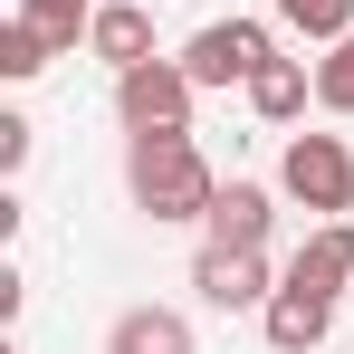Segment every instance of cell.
<instances>
[{"label": "cell", "mask_w": 354, "mask_h": 354, "mask_svg": "<svg viewBox=\"0 0 354 354\" xmlns=\"http://www.w3.org/2000/svg\"><path fill=\"white\" fill-rule=\"evenodd\" d=\"M124 192H134L144 221H201L211 192H221V173L201 163L192 134H134L124 144Z\"/></svg>", "instance_id": "6da1fadb"}, {"label": "cell", "mask_w": 354, "mask_h": 354, "mask_svg": "<svg viewBox=\"0 0 354 354\" xmlns=\"http://www.w3.org/2000/svg\"><path fill=\"white\" fill-rule=\"evenodd\" d=\"M192 67L182 58H144V67H124L115 77V115L124 134H192Z\"/></svg>", "instance_id": "7a4b0ae2"}, {"label": "cell", "mask_w": 354, "mask_h": 354, "mask_svg": "<svg viewBox=\"0 0 354 354\" xmlns=\"http://www.w3.org/2000/svg\"><path fill=\"white\" fill-rule=\"evenodd\" d=\"M278 192L306 201V211H326V221H345L354 211V153H345V134H297L288 153H278Z\"/></svg>", "instance_id": "3957f363"}, {"label": "cell", "mask_w": 354, "mask_h": 354, "mask_svg": "<svg viewBox=\"0 0 354 354\" xmlns=\"http://www.w3.org/2000/svg\"><path fill=\"white\" fill-rule=\"evenodd\" d=\"M268 58H278L268 19H211V29H192V48H182L192 86H249Z\"/></svg>", "instance_id": "277c9868"}, {"label": "cell", "mask_w": 354, "mask_h": 354, "mask_svg": "<svg viewBox=\"0 0 354 354\" xmlns=\"http://www.w3.org/2000/svg\"><path fill=\"white\" fill-rule=\"evenodd\" d=\"M335 306H345V297L316 288V278H278V297L259 306V335H268L278 354H316V345H326V326H335Z\"/></svg>", "instance_id": "5b68a950"}, {"label": "cell", "mask_w": 354, "mask_h": 354, "mask_svg": "<svg viewBox=\"0 0 354 354\" xmlns=\"http://www.w3.org/2000/svg\"><path fill=\"white\" fill-rule=\"evenodd\" d=\"M192 288L211 297L221 316H239V306H268V297H278V278H268V249H211V239H201Z\"/></svg>", "instance_id": "8992f818"}, {"label": "cell", "mask_w": 354, "mask_h": 354, "mask_svg": "<svg viewBox=\"0 0 354 354\" xmlns=\"http://www.w3.org/2000/svg\"><path fill=\"white\" fill-rule=\"evenodd\" d=\"M268 230H278V201L259 182H221L211 211H201V239L211 249H268Z\"/></svg>", "instance_id": "52a82bcc"}, {"label": "cell", "mask_w": 354, "mask_h": 354, "mask_svg": "<svg viewBox=\"0 0 354 354\" xmlns=\"http://www.w3.org/2000/svg\"><path fill=\"white\" fill-rule=\"evenodd\" d=\"M86 48L115 67H144L153 58V0H96V19H86Z\"/></svg>", "instance_id": "ba28073f"}, {"label": "cell", "mask_w": 354, "mask_h": 354, "mask_svg": "<svg viewBox=\"0 0 354 354\" xmlns=\"http://www.w3.org/2000/svg\"><path fill=\"white\" fill-rule=\"evenodd\" d=\"M106 354H201V345H192V316L173 306H124L106 326Z\"/></svg>", "instance_id": "9c48e42d"}, {"label": "cell", "mask_w": 354, "mask_h": 354, "mask_svg": "<svg viewBox=\"0 0 354 354\" xmlns=\"http://www.w3.org/2000/svg\"><path fill=\"white\" fill-rule=\"evenodd\" d=\"M288 278H316V288H335V297L354 288V211H345V221H316V230H306V249L288 259Z\"/></svg>", "instance_id": "30bf717a"}, {"label": "cell", "mask_w": 354, "mask_h": 354, "mask_svg": "<svg viewBox=\"0 0 354 354\" xmlns=\"http://www.w3.org/2000/svg\"><path fill=\"white\" fill-rule=\"evenodd\" d=\"M306 96H316L306 58H268L259 77H249V115H259V124H297V115H306Z\"/></svg>", "instance_id": "8fae6325"}, {"label": "cell", "mask_w": 354, "mask_h": 354, "mask_svg": "<svg viewBox=\"0 0 354 354\" xmlns=\"http://www.w3.org/2000/svg\"><path fill=\"white\" fill-rule=\"evenodd\" d=\"M19 19H29V29H39V39H48V48H77V39H86V19H96V0H19Z\"/></svg>", "instance_id": "7c38bea8"}, {"label": "cell", "mask_w": 354, "mask_h": 354, "mask_svg": "<svg viewBox=\"0 0 354 354\" xmlns=\"http://www.w3.org/2000/svg\"><path fill=\"white\" fill-rule=\"evenodd\" d=\"M268 10L288 19L297 39H326V48H335V39L354 29V0H268Z\"/></svg>", "instance_id": "4fadbf2b"}, {"label": "cell", "mask_w": 354, "mask_h": 354, "mask_svg": "<svg viewBox=\"0 0 354 354\" xmlns=\"http://www.w3.org/2000/svg\"><path fill=\"white\" fill-rule=\"evenodd\" d=\"M48 58H58V48H48L29 19H10V29H0V77H10V86H29V77H39Z\"/></svg>", "instance_id": "5bb4252c"}, {"label": "cell", "mask_w": 354, "mask_h": 354, "mask_svg": "<svg viewBox=\"0 0 354 354\" xmlns=\"http://www.w3.org/2000/svg\"><path fill=\"white\" fill-rule=\"evenodd\" d=\"M316 106H326V115H354V29L326 48V67H316Z\"/></svg>", "instance_id": "9a60e30c"}, {"label": "cell", "mask_w": 354, "mask_h": 354, "mask_svg": "<svg viewBox=\"0 0 354 354\" xmlns=\"http://www.w3.org/2000/svg\"><path fill=\"white\" fill-rule=\"evenodd\" d=\"M29 163V115H0V173Z\"/></svg>", "instance_id": "2e32d148"}, {"label": "cell", "mask_w": 354, "mask_h": 354, "mask_svg": "<svg viewBox=\"0 0 354 354\" xmlns=\"http://www.w3.org/2000/svg\"><path fill=\"white\" fill-rule=\"evenodd\" d=\"M345 316H354V288H345Z\"/></svg>", "instance_id": "e0dca14e"}]
</instances>
